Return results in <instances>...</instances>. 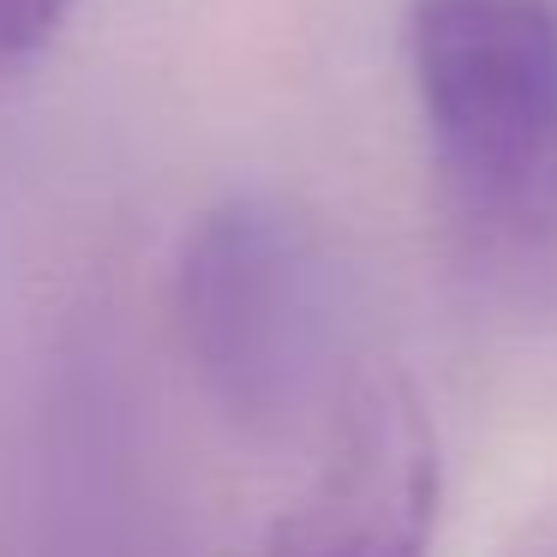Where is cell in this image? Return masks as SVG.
<instances>
[{"mask_svg": "<svg viewBox=\"0 0 557 557\" xmlns=\"http://www.w3.org/2000/svg\"><path fill=\"white\" fill-rule=\"evenodd\" d=\"M174 330L198 389L252 437L330 420L360 372L336 258L282 198H222L186 228L174 258Z\"/></svg>", "mask_w": 557, "mask_h": 557, "instance_id": "7a4b0ae2", "label": "cell"}, {"mask_svg": "<svg viewBox=\"0 0 557 557\" xmlns=\"http://www.w3.org/2000/svg\"><path fill=\"white\" fill-rule=\"evenodd\" d=\"M509 557H557V516L552 521H533V533L509 545Z\"/></svg>", "mask_w": 557, "mask_h": 557, "instance_id": "5b68a950", "label": "cell"}, {"mask_svg": "<svg viewBox=\"0 0 557 557\" xmlns=\"http://www.w3.org/2000/svg\"><path fill=\"white\" fill-rule=\"evenodd\" d=\"M437 497L444 456L432 408L408 372L372 360L324 420V456L264 557H425Z\"/></svg>", "mask_w": 557, "mask_h": 557, "instance_id": "3957f363", "label": "cell"}, {"mask_svg": "<svg viewBox=\"0 0 557 557\" xmlns=\"http://www.w3.org/2000/svg\"><path fill=\"white\" fill-rule=\"evenodd\" d=\"M408 78L449 252L509 318L557 312V7L408 0Z\"/></svg>", "mask_w": 557, "mask_h": 557, "instance_id": "6da1fadb", "label": "cell"}, {"mask_svg": "<svg viewBox=\"0 0 557 557\" xmlns=\"http://www.w3.org/2000/svg\"><path fill=\"white\" fill-rule=\"evenodd\" d=\"M73 7L78 0H0V73H18L37 54H49Z\"/></svg>", "mask_w": 557, "mask_h": 557, "instance_id": "277c9868", "label": "cell"}]
</instances>
